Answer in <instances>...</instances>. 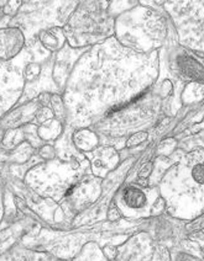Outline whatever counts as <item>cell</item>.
<instances>
[{
  "label": "cell",
  "mask_w": 204,
  "mask_h": 261,
  "mask_svg": "<svg viewBox=\"0 0 204 261\" xmlns=\"http://www.w3.org/2000/svg\"><path fill=\"white\" fill-rule=\"evenodd\" d=\"M172 261H204V259L203 255L198 257L193 253L186 252V250H177L173 253Z\"/></svg>",
  "instance_id": "3957f363"
},
{
  "label": "cell",
  "mask_w": 204,
  "mask_h": 261,
  "mask_svg": "<svg viewBox=\"0 0 204 261\" xmlns=\"http://www.w3.org/2000/svg\"><path fill=\"white\" fill-rule=\"evenodd\" d=\"M152 171V163H147L140 170V178H147Z\"/></svg>",
  "instance_id": "8992f818"
},
{
  "label": "cell",
  "mask_w": 204,
  "mask_h": 261,
  "mask_svg": "<svg viewBox=\"0 0 204 261\" xmlns=\"http://www.w3.org/2000/svg\"><path fill=\"white\" fill-rule=\"evenodd\" d=\"M139 184H142V180H140ZM144 186H146V180H144Z\"/></svg>",
  "instance_id": "52a82bcc"
},
{
  "label": "cell",
  "mask_w": 204,
  "mask_h": 261,
  "mask_svg": "<svg viewBox=\"0 0 204 261\" xmlns=\"http://www.w3.org/2000/svg\"><path fill=\"white\" fill-rule=\"evenodd\" d=\"M121 204L129 212H139L144 214L145 212L149 211V195L142 189L129 185L121 193Z\"/></svg>",
  "instance_id": "7a4b0ae2"
},
{
  "label": "cell",
  "mask_w": 204,
  "mask_h": 261,
  "mask_svg": "<svg viewBox=\"0 0 204 261\" xmlns=\"http://www.w3.org/2000/svg\"><path fill=\"white\" fill-rule=\"evenodd\" d=\"M202 255H203V259H204V249L202 250Z\"/></svg>",
  "instance_id": "ba28073f"
},
{
  "label": "cell",
  "mask_w": 204,
  "mask_h": 261,
  "mask_svg": "<svg viewBox=\"0 0 204 261\" xmlns=\"http://www.w3.org/2000/svg\"><path fill=\"white\" fill-rule=\"evenodd\" d=\"M203 228H204V213L201 214L200 217H197V218H196L192 223L186 226L187 232H196V230H201Z\"/></svg>",
  "instance_id": "277c9868"
},
{
  "label": "cell",
  "mask_w": 204,
  "mask_h": 261,
  "mask_svg": "<svg viewBox=\"0 0 204 261\" xmlns=\"http://www.w3.org/2000/svg\"><path fill=\"white\" fill-rule=\"evenodd\" d=\"M136 240L127 247V254L116 261H170L165 249L152 245L146 235H139Z\"/></svg>",
  "instance_id": "6da1fadb"
},
{
  "label": "cell",
  "mask_w": 204,
  "mask_h": 261,
  "mask_svg": "<svg viewBox=\"0 0 204 261\" xmlns=\"http://www.w3.org/2000/svg\"><path fill=\"white\" fill-rule=\"evenodd\" d=\"M146 138H147V134L145 132L139 133V134H135L130 138L129 142H127V145H129V147H134V145L140 144V143H141L142 140L146 139Z\"/></svg>",
  "instance_id": "5b68a950"
}]
</instances>
